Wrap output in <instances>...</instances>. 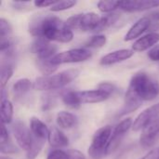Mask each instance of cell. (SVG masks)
I'll return each mask as SVG.
<instances>
[{
    "mask_svg": "<svg viewBox=\"0 0 159 159\" xmlns=\"http://www.w3.org/2000/svg\"><path fill=\"white\" fill-rule=\"evenodd\" d=\"M29 33L35 37L61 43H69L74 38L72 29L61 19L53 16L39 18L32 21L29 25Z\"/></svg>",
    "mask_w": 159,
    "mask_h": 159,
    "instance_id": "obj_1",
    "label": "cell"
},
{
    "mask_svg": "<svg viewBox=\"0 0 159 159\" xmlns=\"http://www.w3.org/2000/svg\"><path fill=\"white\" fill-rule=\"evenodd\" d=\"M143 101L155 100L159 95V83L144 72L134 74L130 79L129 87Z\"/></svg>",
    "mask_w": 159,
    "mask_h": 159,
    "instance_id": "obj_2",
    "label": "cell"
},
{
    "mask_svg": "<svg viewBox=\"0 0 159 159\" xmlns=\"http://www.w3.org/2000/svg\"><path fill=\"white\" fill-rule=\"evenodd\" d=\"M78 70L69 69L56 75L48 76H40L37 77L33 83V89L40 91L59 89L74 81L78 76Z\"/></svg>",
    "mask_w": 159,
    "mask_h": 159,
    "instance_id": "obj_3",
    "label": "cell"
},
{
    "mask_svg": "<svg viewBox=\"0 0 159 159\" xmlns=\"http://www.w3.org/2000/svg\"><path fill=\"white\" fill-rule=\"evenodd\" d=\"M112 127L104 126L99 129L93 135L89 148V156L92 159H102L107 156V147L112 136Z\"/></svg>",
    "mask_w": 159,
    "mask_h": 159,
    "instance_id": "obj_4",
    "label": "cell"
},
{
    "mask_svg": "<svg viewBox=\"0 0 159 159\" xmlns=\"http://www.w3.org/2000/svg\"><path fill=\"white\" fill-rule=\"evenodd\" d=\"M101 17L94 12L81 13L74 15L67 19L65 23L70 29L80 30L84 32H94L99 25Z\"/></svg>",
    "mask_w": 159,
    "mask_h": 159,
    "instance_id": "obj_5",
    "label": "cell"
},
{
    "mask_svg": "<svg viewBox=\"0 0 159 159\" xmlns=\"http://www.w3.org/2000/svg\"><path fill=\"white\" fill-rule=\"evenodd\" d=\"M92 56L91 52L86 48H74L63 52L57 53L53 58H51V62L55 65H60L63 63H74L81 62L90 59Z\"/></svg>",
    "mask_w": 159,
    "mask_h": 159,
    "instance_id": "obj_6",
    "label": "cell"
},
{
    "mask_svg": "<svg viewBox=\"0 0 159 159\" xmlns=\"http://www.w3.org/2000/svg\"><path fill=\"white\" fill-rule=\"evenodd\" d=\"M58 47L53 45L48 39L43 37H35L34 42L31 45V52L37 55L36 59L48 60L53 58L56 55Z\"/></svg>",
    "mask_w": 159,
    "mask_h": 159,
    "instance_id": "obj_7",
    "label": "cell"
},
{
    "mask_svg": "<svg viewBox=\"0 0 159 159\" xmlns=\"http://www.w3.org/2000/svg\"><path fill=\"white\" fill-rule=\"evenodd\" d=\"M12 132L18 145L26 152L30 149L32 144L33 135L31 129L20 120H15L12 124Z\"/></svg>",
    "mask_w": 159,
    "mask_h": 159,
    "instance_id": "obj_8",
    "label": "cell"
},
{
    "mask_svg": "<svg viewBox=\"0 0 159 159\" xmlns=\"http://www.w3.org/2000/svg\"><path fill=\"white\" fill-rule=\"evenodd\" d=\"M132 125H133L132 119L129 117L122 120L119 124L116 125V127L115 128L112 133V136H111V139L107 147V155L112 154L118 148V146L120 145L122 140L124 139L129 129L132 128Z\"/></svg>",
    "mask_w": 159,
    "mask_h": 159,
    "instance_id": "obj_9",
    "label": "cell"
},
{
    "mask_svg": "<svg viewBox=\"0 0 159 159\" xmlns=\"http://www.w3.org/2000/svg\"><path fill=\"white\" fill-rule=\"evenodd\" d=\"M157 118H159V102L148 107L136 117L132 125V130H143L145 127H147Z\"/></svg>",
    "mask_w": 159,
    "mask_h": 159,
    "instance_id": "obj_10",
    "label": "cell"
},
{
    "mask_svg": "<svg viewBox=\"0 0 159 159\" xmlns=\"http://www.w3.org/2000/svg\"><path fill=\"white\" fill-rule=\"evenodd\" d=\"M159 139V118L145 127L140 136V144L144 149L152 148Z\"/></svg>",
    "mask_w": 159,
    "mask_h": 159,
    "instance_id": "obj_11",
    "label": "cell"
},
{
    "mask_svg": "<svg viewBox=\"0 0 159 159\" xmlns=\"http://www.w3.org/2000/svg\"><path fill=\"white\" fill-rule=\"evenodd\" d=\"M159 0H129V1H120L119 8L127 12H136L143 11L154 7H158Z\"/></svg>",
    "mask_w": 159,
    "mask_h": 159,
    "instance_id": "obj_12",
    "label": "cell"
},
{
    "mask_svg": "<svg viewBox=\"0 0 159 159\" xmlns=\"http://www.w3.org/2000/svg\"><path fill=\"white\" fill-rule=\"evenodd\" d=\"M77 100L80 104L82 103H97L107 100L111 95L100 89L93 90L75 91Z\"/></svg>",
    "mask_w": 159,
    "mask_h": 159,
    "instance_id": "obj_13",
    "label": "cell"
},
{
    "mask_svg": "<svg viewBox=\"0 0 159 159\" xmlns=\"http://www.w3.org/2000/svg\"><path fill=\"white\" fill-rule=\"evenodd\" d=\"M143 100L137 95V93L132 90L130 88L128 89L126 94H125V99H124V104L122 109L119 112V116H126L128 114H130L137 109H139L143 103Z\"/></svg>",
    "mask_w": 159,
    "mask_h": 159,
    "instance_id": "obj_14",
    "label": "cell"
},
{
    "mask_svg": "<svg viewBox=\"0 0 159 159\" xmlns=\"http://www.w3.org/2000/svg\"><path fill=\"white\" fill-rule=\"evenodd\" d=\"M133 54H134V51L132 49H129V48L115 50V51L110 52V53L106 54L105 56H103L101 59L100 63H101V65H103V66L113 65V64L129 60V58H131L133 56Z\"/></svg>",
    "mask_w": 159,
    "mask_h": 159,
    "instance_id": "obj_15",
    "label": "cell"
},
{
    "mask_svg": "<svg viewBox=\"0 0 159 159\" xmlns=\"http://www.w3.org/2000/svg\"><path fill=\"white\" fill-rule=\"evenodd\" d=\"M150 25H151V20L149 17L141 18L130 27V29L129 30V32L124 37V41L129 42L140 37L145 31H147L150 28Z\"/></svg>",
    "mask_w": 159,
    "mask_h": 159,
    "instance_id": "obj_16",
    "label": "cell"
},
{
    "mask_svg": "<svg viewBox=\"0 0 159 159\" xmlns=\"http://www.w3.org/2000/svg\"><path fill=\"white\" fill-rule=\"evenodd\" d=\"M159 42V33L151 32L139 39H137L132 45V50L141 52L149 49L150 48H154Z\"/></svg>",
    "mask_w": 159,
    "mask_h": 159,
    "instance_id": "obj_17",
    "label": "cell"
},
{
    "mask_svg": "<svg viewBox=\"0 0 159 159\" xmlns=\"http://www.w3.org/2000/svg\"><path fill=\"white\" fill-rule=\"evenodd\" d=\"M48 143L49 145L53 148H63L68 146L69 140L64 135V133L58 129L57 127H51L49 129V135H48Z\"/></svg>",
    "mask_w": 159,
    "mask_h": 159,
    "instance_id": "obj_18",
    "label": "cell"
},
{
    "mask_svg": "<svg viewBox=\"0 0 159 159\" xmlns=\"http://www.w3.org/2000/svg\"><path fill=\"white\" fill-rule=\"evenodd\" d=\"M30 129L33 136L41 139V140H48L49 135V129L47 125L42 122L37 117H32L30 121Z\"/></svg>",
    "mask_w": 159,
    "mask_h": 159,
    "instance_id": "obj_19",
    "label": "cell"
},
{
    "mask_svg": "<svg viewBox=\"0 0 159 159\" xmlns=\"http://www.w3.org/2000/svg\"><path fill=\"white\" fill-rule=\"evenodd\" d=\"M56 123L58 127L64 129H69L76 126L77 124V117L66 111H61L58 113L56 116Z\"/></svg>",
    "mask_w": 159,
    "mask_h": 159,
    "instance_id": "obj_20",
    "label": "cell"
},
{
    "mask_svg": "<svg viewBox=\"0 0 159 159\" xmlns=\"http://www.w3.org/2000/svg\"><path fill=\"white\" fill-rule=\"evenodd\" d=\"M120 17V15L118 13H108L104 16H102L101 18V20H100V23L99 25L97 26V28L95 29L94 33H100L102 31H104L105 29L109 28L111 25H113L117 20L118 18Z\"/></svg>",
    "mask_w": 159,
    "mask_h": 159,
    "instance_id": "obj_21",
    "label": "cell"
},
{
    "mask_svg": "<svg viewBox=\"0 0 159 159\" xmlns=\"http://www.w3.org/2000/svg\"><path fill=\"white\" fill-rule=\"evenodd\" d=\"M32 87H33V84H32L31 80H29L28 78H21L15 82L12 89L16 96L20 97V96L24 95L26 92H28Z\"/></svg>",
    "mask_w": 159,
    "mask_h": 159,
    "instance_id": "obj_22",
    "label": "cell"
},
{
    "mask_svg": "<svg viewBox=\"0 0 159 159\" xmlns=\"http://www.w3.org/2000/svg\"><path fill=\"white\" fill-rule=\"evenodd\" d=\"M36 66L38 70L44 75V76L52 75V74L57 70L58 66L51 62V59L48 60H41L36 59Z\"/></svg>",
    "mask_w": 159,
    "mask_h": 159,
    "instance_id": "obj_23",
    "label": "cell"
},
{
    "mask_svg": "<svg viewBox=\"0 0 159 159\" xmlns=\"http://www.w3.org/2000/svg\"><path fill=\"white\" fill-rule=\"evenodd\" d=\"M13 117V105L8 101L1 102V121L2 124H9L12 121Z\"/></svg>",
    "mask_w": 159,
    "mask_h": 159,
    "instance_id": "obj_24",
    "label": "cell"
},
{
    "mask_svg": "<svg viewBox=\"0 0 159 159\" xmlns=\"http://www.w3.org/2000/svg\"><path fill=\"white\" fill-rule=\"evenodd\" d=\"M33 135V134H32ZM46 141L38 139L34 136H33L32 139V144L30 149L26 152V158L27 159H34L41 152Z\"/></svg>",
    "mask_w": 159,
    "mask_h": 159,
    "instance_id": "obj_25",
    "label": "cell"
},
{
    "mask_svg": "<svg viewBox=\"0 0 159 159\" xmlns=\"http://www.w3.org/2000/svg\"><path fill=\"white\" fill-rule=\"evenodd\" d=\"M13 75V67L10 63H2L1 72H0V84L1 88H4L8 80L11 78Z\"/></svg>",
    "mask_w": 159,
    "mask_h": 159,
    "instance_id": "obj_26",
    "label": "cell"
},
{
    "mask_svg": "<svg viewBox=\"0 0 159 159\" xmlns=\"http://www.w3.org/2000/svg\"><path fill=\"white\" fill-rule=\"evenodd\" d=\"M62 102L66 106H68L72 109H77L81 105L77 100L75 91H68L65 94H63Z\"/></svg>",
    "mask_w": 159,
    "mask_h": 159,
    "instance_id": "obj_27",
    "label": "cell"
},
{
    "mask_svg": "<svg viewBox=\"0 0 159 159\" xmlns=\"http://www.w3.org/2000/svg\"><path fill=\"white\" fill-rule=\"evenodd\" d=\"M98 8L104 13H110L114 12L116 8H119L120 7V1H99Z\"/></svg>",
    "mask_w": 159,
    "mask_h": 159,
    "instance_id": "obj_28",
    "label": "cell"
},
{
    "mask_svg": "<svg viewBox=\"0 0 159 159\" xmlns=\"http://www.w3.org/2000/svg\"><path fill=\"white\" fill-rule=\"evenodd\" d=\"M106 43V36L103 34H96L93 35L90 39H89L86 44L85 47L86 48H101L102 46H104Z\"/></svg>",
    "mask_w": 159,
    "mask_h": 159,
    "instance_id": "obj_29",
    "label": "cell"
},
{
    "mask_svg": "<svg viewBox=\"0 0 159 159\" xmlns=\"http://www.w3.org/2000/svg\"><path fill=\"white\" fill-rule=\"evenodd\" d=\"M76 1L74 0H64V1H58L54 6H52L50 7V10L53 12H58V11H61V10H66L69 9L71 7H73L74 6H75Z\"/></svg>",
    "mask_w": 159,
    "mask_h": 159,
    "instance_id": "obj_30",
    "label": "cell"
},
{
    "mask_svg": "<svg viewBox=\"0 0 159 159\" xmlns=\"http://www.w3.org/2000/svg\"><path fill=\"white\" fill-rule=\"evenodd\" d=\"M12 28L9 22L5 19H0V39H9Z\"/></svg>",
    "mask_w": 159,
    "mask_h": 159,
    "instance_id": "obj_31",
    "label": "cell"
},
{
    "mask_svg": "<svg viewBox=\"0 0 159 159\" xmlns=\"http://www.w3.org/2000/svg\"><path fill=\"white\" fill-rule=\"evenodd\" d=\"M0 151L2 154H15L18 152V149L10 141H8L7 143H0Z\"/></svg>",
    "mask_w": 159,
    "mask_h": 159,
    "instance_id": "obj_32",
    "label": "cell"
},
{
    "mask_svg": "<svg viewBox=\"0 0 159 159\" xmlns=\"http://www.w3.org/2000/svg\"><path fill=\"white\" fill-rule=\"evenodd\" d=\"M47 159H69V156L67 151H63L61 149H56L51 151Z\"/></svg>",
    "mask_w": 159,
    "mask_h": 159,
    "instance_id": "obj_33",
    "label": "cell"
},
{
    "mask_svg": "<svg viewBox=\"0 0 159 159\" xmlns=\"http://www.w3.org/2000/svg\"><path fill=\"white\" fill-rule=\"evenodd\" d=\"M54 102H55V98L52 95H50V94L44 95L43 99H42V109L45 111L50 109L52 107Z\"/></svg>",
    "mask_w": 159,
    "mask_h": 159,
    "instance_id": "obj_34",
    "label": "cell"
},
{
    "mask_svg": "<svg viewBox=\"0 0 159 159\" xmlns=\"http://www.w3.org/2000/svg\"><path fill=\"white\" fill-rule=\"evenodd\" d=\"M147 56L153 61H159V45H157L154 48H152L148 51Z\"/></svg>",
    "mask_w": 159,
    "mask_h": 159,
    "instance_id": "obj_35",
    "label": "cell"
},
{
    "mask_svg": "<svg viewBox=\"0 0 159 159\" xmlns=\"http://www.w3.org/2000/svg\"><path fill=\"white\" fill-rule=\"evenodd\" d=\"M58 1H52V0H40V1H34V4L35 7H52L54 6Z\"/></svg>",
    "mask_w": 159,
    "mask_h": 159,
    "instance_id": "obj_36",
    "label": "cell"
},
{
    "mask_svg": "<svg viewBox=\"0 0 159 159\" xmlns=\"http://www.w3.org/2000/svg\"><path fill=\"white\" fill-rule=\"evenodd\" d=\"M69 159H86L83 153L78 150H67Z\"/></svg>",
    "mask_w": 159,
    "mask_h": 159,
    "instance_id": "obj_37",
    "label": "cell"
},
{
    "mask_svg": "<svg viewBox=\"0 0 159 159\" xmlns=\"http://www.w3.org/2000/svg\"><path fill=\"white\" fill-rule=\"evenodd\" d=\"M10 141L9 140V136H8V132L7 129L6 128V125L2 124V128H1V134H0V143H4Z\"/></svg>",
    "mask_w": 159,
    "mask_h": 159,
    "instance_id": "obj_38",
    "label": "cell"
},
{
    "mask_svg": "<svg viewBox=\"0 0 159 159\" xmlns=\"http://www.w3.org/2000/svg\"><path fill=\"white\" fill-rule=\"evenodd\" d=\"M98 89H102V90L109 93L110 95L115 91V87L112 84H110V83H104L103 82V83H102V84L99 85Z\"/></svg>",
    "mask_w": 159,
    "mask_h": 159,
    "instance_id": "obj_39",
    "label": "cell"
},
{
    "mask_svg": "<svg viewBox=\"0 0 159 159\" xmlns=\"http://www.w3.org/2000/svg\"><path fill=\"white\" fill-rule=\"evenodd\" d=\"M139 159H159V147L151 150L144 157Z\"/></svg>",
    "mask_w": 159,
    "mask_h": 159,
    "instance_id": "obj_40",
    "label": "cell"
},
{
    "mask_svg": "<svg viewBox=\"0 0 159 159\" xmlns=\"http://www.w3.org/2000/svg\"><path fill=\"white\" fill-rule=\"evenodd\" d=\"M0 159H12L11 157H5V156H2Z\"/></svg>",
    "mask_w": 159,
    "mask_h": 159,
    "instance_id": "obj_41",
    "label": "cell"
}]
</instances>
